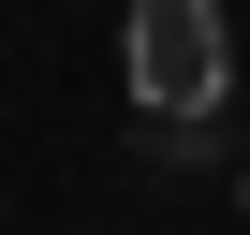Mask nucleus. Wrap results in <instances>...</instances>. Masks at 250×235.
I'll use <instances>...</instances> for the list:
<instances>
[{"label":"nucleus","instance_id":"1","mask_svg":"<svg viewBox=\"0 0 250 235\" xmlns=\"http://www.w3.org/2000/svg\"><path fill=\"white\" fill-rule=\"evenodd\" d=\"M118 74H133V118H147V133L221 118V88H235V30H221V0H133V15H118Z\"/></svg>","mask_w":250,"mask_h":235}]
</instances>
